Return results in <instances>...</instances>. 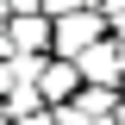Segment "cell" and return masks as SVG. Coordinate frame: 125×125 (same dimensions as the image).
Listing matches in <instances>:
<instances>
[{
	"label": "cell",
	"mask_w": 125,
	"mask_h": 125,
	"mask_svg": "<svg viewBox=\"0 0 125 125\" xmlns=\"http://www.w3.org/2000/svg\"><path fill=\"white\" fill-rule=\"evenodd\" d=\"M69 62H75V75H81V81H119V75H125V56H119V44H113V38L88 44L81 56H69Z\"/></svg>",
	"instance_id": "6da1fadb"
},
{
	"label": "cell",
	"mask_w": 125,
	"mask_h": 125,
	"mask_svg": "<svg viewBox=\"0 0 125 125\" xmlns=\"http://www.w3.org/2000/svg\"><path fill=\"white\" fill-rule=\"evenodd\" d=\"M100 25H106V19L94 13V6H81V13H62V25H56V44L69 50V56H81L88 44H100Z\"/></svg>",
	"instance_id": "7a4b0ae2"
},
{
	"label": "cell",
	"mask_w": 125,
	"mask_h": 125,
	"mask_svg": "<svg viewBox=\"0 0 125 125\" xmlns=\"http://www.w3.org/2000/svg\"><path fill=\"white\" fill-rule=\"evenodd\" d=\"M81 88V75H75V62H44V69H38V94H44V100H69V94Z\"/></svg>",
	"instance_id": "3957f363"
},
{
	"label": "cell",
	"mask_w": 125,
	"mask_h": 125,
	"mask_svg": "<svg viewBox=\"0 0 125 125\" xmlns=\"http://www.w3.org/2000/svg\"><path fill=\"white\" fill-rule=\"evenodd\" d=\"M81 6H88V0H44V13H50V19H62V13H81Z\"/></svg>",
	"instance_id": "277c9868"
},
{
	"label": "cell",
	"mask_w": 125,
	"mask_h": 125,
	"mask_svg": "<svg viewBox=\"0 0 125 125\" xmlns=\"http://www.w3.org/2000/svg\"><path fill=\"white\" fill-rule=\"evenodd\" d=\"M94 13H100V19L113 13V19H119V25H125V0H113V6H94Z\"/></svg>",
	"instance_id": "5b68a950"
},
{
	"label": "cell",
	"mask_w": 125,
	"mask_h": 125,
	"mask_svg": "<svg viewBox=\"0 0 125 125\" xmlns=\"http://www.w3.org/2000/svg\"><path fill=\"white\" fill-rule=\"evenodd\" d=\"M25 125H56V119H25Z\"/></svg>",
	"instance_id": "8992f818"
},
{
	"label": "cell",
	"mask_w": 125,
	"mask_h": 125,
	"mask_svg": "<svg viewBox=\"0 0 125 125\" xmlns=\"http://www.w3.org/2000/svg\"><path fill=\"white\" fill-rule=\"evenodd\" d=\"M0 13H13V6H6V0H0Z\"/></svg>",
	"instance_id": "52a82bcc"
},
{
	"label": "cell",
	"mask_w": 125,
	"mask_h": 125,
	"mask_svg": "<svg viewBox=\"0 0 125 125\" xmlns=\"http://www.w3.org/2000/svg\"><path fill=\"white\" fill-rule=\"evenodd\" d=\"M0 125H6V113H0Z\"/></svg>",
	"instance_id": "ba28073f"
},
{
	"label": "cell",
	"mask_w": 125,
	"mask_h": 125,
	"mask_svg": "<svg viewBox=\"0 0 125 125\" xmlns=\"http://www.w3.org/2000/svg\"><path fill=\"white\" fill-rule=\"evenodd\" d=\"M119 119H125V106H119Z\"/></svg>",
	"instance_id": "9c48e42d"
}]
</instances>
